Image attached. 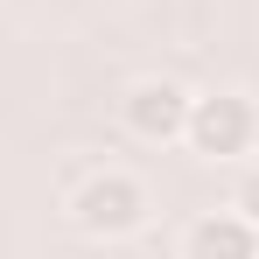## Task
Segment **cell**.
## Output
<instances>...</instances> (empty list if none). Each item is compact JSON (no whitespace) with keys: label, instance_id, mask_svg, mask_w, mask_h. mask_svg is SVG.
Wrapping results in <instances>:
<instances>
[{"label":"cell","instance_id":"cell-3","mask_svg":"<svg viewBox=\"0 0 259 259\" xmlns=\"http://www.w3.org/2000/svg\"><path fill=\"white\" fill-rule=\"evenodd\" d=\"M189 105H196V91L175 84V77H133L119 91V126L147 147H168V140L189 133Z\"/></svg>","mask_w":259,"mask_h":259},{"label":"cell","instance_id":"cell-1","mask_svg":"<svg viewBox=\"0 0 259 259\" xmlns=\"http://www.w3.org/2000/svg\"><path fill=\"white\" fill-rule=\"evenodd\" d=\"M70 224L98 238V245H112V238H133L147 217H154V196H147V182L133 168H91L77 189H70Z\"/></svg>","mask_w":259,"mask_h":259},{"label":"cell","instance_id":"cell-5","mask_svg":"<svg viewBox=\"0 0 259 259\" xmlns=\"http://www.w3.org/2000/svg\"><path fill=\"white\" fill-rule=\"evenodd\" d=\"M231 210H245V217L259 224V168H245V175H238V189H231Z\"/></svg>","mask_w":259,"mask_h":259},{"label":"cell","instance_id":"cell-4","mask_svg":"<svg viewBox=\"0 0 259 259\" xmlns=\"http://www.w3.org/2000/svg\"><path fill=\"white\" fill-rule=\"evenodd\" d=\"M175 259H259V224L245 210H203L182 224Z\"/></svg>","mask_w":259,"mask_h":259},{"label":"cell","instance_id":"cell-2","mask_svg":"<svg viewBox=\"0 0 259 259\" xmlns=\"http://www.w3.org/2000/svg\"><path fill=\"white\" fill-rule=\"evenodd\" d=\"M182 147L203 161H245L259 147V98L252 91H196Z\"/></svg>","mask_w":259,"mask_h":259}]
</instances>
